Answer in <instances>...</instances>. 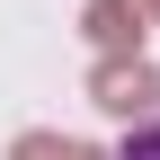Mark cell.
Masks as SVG:
<instances>
[{
	"label": "cell",
	"mask_w": 160,
	"mask_h": 160,
	"mask_svg": "<svg viewBox=\"0 0 160 160\" xmlns=\"http://www.w3.org/2000/svg\"><path fill=\"white\" fill-rule=\"evenodd\" d=\"M89 107H107V116H151V107H160V71L142 62V53H98Z\"/></svg>",
	"instance_id": "1"
},
{
	"label": "cell",
	"mask_w": 160,
	"mask_h": 160,
	"mask_svg": "<svg viewBox=\"0 0 160 160\" xmlns=\"http://www.w3.org/2000/svg\"><path fill=\"white\" fill-rule=\"evenodd\" d=\"M142 0H89V9H80V27H89V45L98 53H133V45H142Z\"/></svg>",
	"instance_id": "2"
},
{
	"label": "cell",
	"mask_w": 160,
	"mask_h": 160,
	"mask_svg": "<svg viewBox=\"0 0 160 160\" xmlns=\"http://www.w3.org/2000/svg\"><path fill=\"white\" fill-rule=\"evenodd\" d=\"M9 160H98V151H89V142H71V133H18Z\"/></svg>",
	"instance_id": "3"
},
{
	"label": "cell",
	"mask_w": 160,
	"mask_h": 160,
	"mask_svg": "<svg viewBox=\"0 0 160 160\" xmlns=\"http://www.w3.org/2000/svg\"><path fill=\"white\" fill-rule=\"evenodd\" d=\"M116 160H160V116H142V125L125 133V151H116Z\"/></svg>",
	"instance_id": "4"
},
{
	"label": "cell",
	"mask_w": 160,
	"mask_h": 160,
	"mask_svg": "<svg viewBox=\"0 0 160 160\" xmlns=\"http://www.w3.org/2000/svg\"><path fill=\"white\" fill-rule=\"evenodd\" d=\"M142 9H151V18H160V0H142Z\"/></svg>",
	"instance_id": "5"
}]
</instances>
